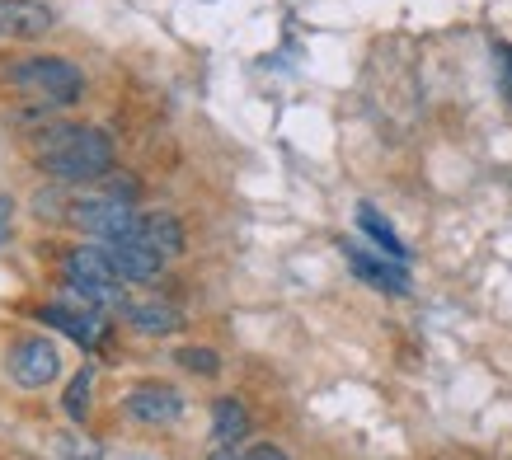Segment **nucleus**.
Wrapping results in <instances>:
<instances>
[{"mask_svg":"<svg viewBox=\"0 0 512 460\" xmlns=\"http://www.w3.org/2000/svg\"><path fill=\"white\" fill-rule=\"evenodd\" d=\"M174 362H179L184 371H193V376H217L221 371V357L212 353V348H179Z\"/></svg>","mask_w":512,"mask_h":460,"instance_id":"obj_16","label":"nucleus"},{"mask_svg":"<svg viewBox=\"0 0 512 460\" xmlns=\"http://www.w3.org/2000/svg\"><path fill=\"white\" fill-rule=\"evenodd\" d=\"M207 460H245V451H235V446H217Z\"/></svg>","mask_w":512,"mask_h":460,"instance_id":"obj_21","label":"nucleus"},{"mask_svg":"<svg viewBox=\"0 0 512 460\" xmlns=\"http://www.w3.org/2000/svg\"><path fill=\"white\" fill-rule=\"evenodd\" d=\"M127 324H132L137 334L165 338V334H179V329H184V315H179L170 301H132V306H127Z\"/></svg>","mask_w":512,"mask_h":460,"instance_id":"obj_12","label":"nucleus"},{"mask_svg":"<svg viewBox=\"0 0 512 460\" xmlns=\"http://www.w3.org/2000/svg\"><path fill=\"white\" fill-rule=\"evenodd\" d=\"M10 376H15L19 390H47V385L62 376V353H57V343L43 334L15 338V348H10Z\"/></svg>","mask_w":512,"mask_h":460,"instance_id":"obj_4","label":"nucleus"},{"mask_svg":"<svg viewBox=\"0 0 512 460\" xmlns=\"http://www.w3.org/2000/svg\"><path fill=\"white\" fill-rule=\"evenodd\" d=\"M249 437V409L240 399H217L212 404V442L217 446H240Z\"/></svg>","mask_w":512,"mask_h":460,"instance_id":"obj_13","label":"nucleus"},{"mask_svg":"<svg viewBox=\"0 0 512 460\" xmlns=\"http://www.w3.org/2000/svg\"><path fill=\"white\" fill-rule=\"evenodd\" d=\"M90 390H94V367H80L76 376H71V385H66V399H62V409L71 423L90 418Z\"/></svg>","mask_w":512,"mask_h":460,"instance_id":"obj_15","label":"nucleus"},{"mask_svg":"<svg viewBox=\"0 0 512 460\" xmlns=\"http://www.w3.org/2000/svg\"><path fill=\"white\" fill-rule=\"evenodd\" d=\"M123 414L132 418V423H141V428H165V423H174V418L184 414V399H179V390H170V385L146 381L123 399Z\"/></svg>","mask_w":512,"mask_h":460,"instance_id":"obj_6","label":"nucleus"},{"mask_svg":"<svg viewBox=\"0 0 512 460\" xmlns=\"http://www.w3.org/2000/svg\"><path fill=\"white\" fill-rule=\"evenodd\" d=\"M127 235H132V240H141L146 249H156L160 259H174V254H184V245H188L184 221H179V216H170V212L137 216V221L127 226Z\"/></svg>","mask_w":512,"mask_h":460,"instance_id":"obj_8","label":"nucleus"},{"mask_svg":"<svg viewBox=\"0 0 512 460\" xmlns=\"http://www.w3.org/2000/svg\"><path fill=\"white\" fill-rule=\"evenodd\" d=\"M33 320L47 324V329H57V334H66L71 343H80L85 353H94L99 343H109V315H104V310L52 301V306H33Z\"/></svg>","mask_w":512,"mask_h":460,"instance_id":"obj_3","label":"nucleus"},{"mask_svg":"<svg viewBox=\"0 0 512 460\" xmlns=\"http://www.w3.org/2000/svg\"><path fill=\"white\" fill-rule=\"evenodd\" d=\"M357 226L367 230V240H372V245L386 249V259H400V263L409 259V249H404V240L395 235V226H390L386 216L376 212L372 202H362V207H357Z\"/></svg>","mask_w":512,"mask_h":460,"instance_id":"obj_14","label":"nucleus"},{"mask_svg":"<svg viewBox=\"0 0 512 460\" xmlns=\"http://www.w3.org/2000/svg\"><path fill=\"white\" fill-rule=\"evenodd\" d=\"M66 282H123L118 268H113V254L104 245H80L62 259Z\"/></svg>","mask_w":512,"mask_h":460,"instance_id":"obj_11","label":"nucleus"},{"mask_svg":"<svg viewBox=\"0 0 512 460\" xmlns=\"http://www.w3.org/2000/svg\"><path fill=\"white\" fill-rule=\"evenodd\" d=\"M494 57H498V85H503V99L512 104V43H498Z\"/></svg>","mask_w":512,"mask_h":460,"instance_id":"obj_18","label":"nucleus"},{"mask_svg":"<svg viewBox=\"0 0 512 460\" xmlns=\"http://www.w3.org/2000/svg\"><path fill=\"white\" fill-rule=\"evenodd\" d=\"M33 160L57 184H99L113 174V137L90 123H52L33 141Z\"/></svg>","mask_w":512,"mask_h":460,"instance_id":"obj_1","label":"nucleus"},{"mask_svg":"<svg viewBox=\"0 0 512 460\" xmlns=\"http://www.w3.org/2000/svg\"><path fill=\"white\" fill-rule=\"evenodd\" d=\"M343 254H348V263H353V273L362 277V282H372V287H381V292H390V296L409 292V273L400 268V259H376L367 249H357L353 240H343Z\"/></svg>","mask_w":512,"mask_h":460,"instance_id":"obj_10","label":"nucleus"},{"mask_svg":"<svg viewBox=\"0 0 512 460\" xmlns=\"http://www.w3.org/2000/svg\"><path fill=\"white\" fill-rule=\"evenodd\" d=\"M10 216H15V202H10V193H0V240L10 235Z\"/></svg>","mask_w":512,"mask_h":460,"instance_id":"obj_20","label":"nucleus"},{"mask_svg":"<svg viewBox=\"0 0 512 460\" xmlns=\"http://www.w3.org/2000/svg\"><path fill=\"white\" fill-rule=\"evenodd\" d=\"M99 193H104V198H113V202H127V207H132V202L141 198V179H137V174H109Z\"/></svg>","mask_w":512,"mask_h":460,"instance_id":"obj_17","label":"nucleus"},{"mask_svg":"<svg viewBox=\"0 0 512 460\" xmlns=\"http://www.w3.org/2000/svg\"><path fill=\"white\" fill-rule=\"evenodd\" d=\"M245 460H292L282 446H273V442H259V446H249L245 451Z\"/></svg>","mask_w":512,"mask_h":460,"instance_id":"obj_19","label":"nucleus"},{"mask_svg":"<svg viewBox=\"0 0 512 460\" xmlns=\"http://www.w3.org/2000/svg\"><path fill=\"white\" fill-rule=\"evenodd\" d=\"M57 24L52 5L43 0H0V38H43Z\"/></svg>","mask_w":512,"mask_h":460,"instance_id":"obj_9","label":"nucleus"},{"mask_svg":"<svg viewBox=\"0 0 512 460\" xmlns=\"http://www.w3.org/2000/svg\"><path fill=\"white\" fill-rule=\"evenodd\" d=\"M66 221H71L76 230H90V235H99V240H113L118 230H127L132 221H137V212H132L127 202H113V198H104V193H90V198L71 202Z\"/></svg>","mask_w":512,"mask_h":460,"instance_id":"obj_5","label":"nucleus"},{"mask_svg":"<svg viewBox=\"0 0 512 460\" xmlns=\"http://www.w3.org/2000/svg\"><path fill=\"white\" fill-rule=\"evenodd\" d=\"M104 249L113 254V268H118L123 282H156L160 268H165V259H160L156 249H146L141 240H132L127 230H118L113 240H104Z\"/></svg>","mask_w":512,"mask_h":460,"instance_id":"obj_7","label":"nucleus"},{"mask_svg":"<svg viewBox=\"0 0 512 460\" xmlns=\"http://www.w3.org/2000/svg\"><path fill=\"white\" fill-rule=\"evenodd\" d=\"M5 80L15 85L33 108H66L76 104L80 94H85V76H80L76 62H66V57H24L5 71Z\"/></svg>","mask_w":512,"mask_h":460,"instance_id":"obj_2","label":"nucleus"}]
</instances>
